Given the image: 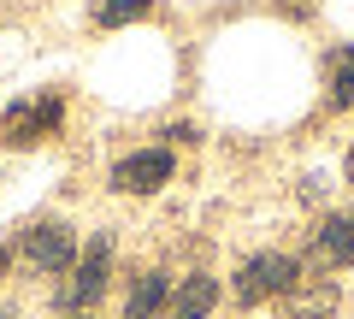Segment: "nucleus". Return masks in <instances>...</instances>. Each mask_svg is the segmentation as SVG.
Returning a JSON list of instances; mask_svg holds the SVG:
<instances>
[{
  "label": "nucleus",
  "instance_id": "1",
  "mask_svg": "<svg viewBox=\"0 0 354 319\" xmlns=\"http://www.w3.org/2000/svg\"><path fill=\"white\" fill-rule=\"evenodd\" d=\"M106 272H113V237H95V243L83 248V260H77L71 284L59 290V307L65 313H88V307L106 295Z\"/></svg>",
  "mask_w": 354,
  "mask_h": 319
},
{
  "label": "nucleus",
  "instance_id": "2",
  "mask_svg": "<svg viewBox=\"0 0 354 319\" xmlns=\"http://www.w3.org/2000/svg\"><path fill=\"white\" fill-rule=\"evenodd\" d=\"M295 278H301V266H295L290 255H254V260H242V272H236V302L242 307L278 302Z\"/></svg>",
  "mask_w": 354,
  "mask_h": 319
},
{
  "label": "nucleus",
  "instance_id": "3",
  "mask_svg": "<svg viewBox=\"0 0 354 319\" xmlns=\"http://www.w3.org/2000/svg\"><path fill=\"white\" fill-rule=\"evenodd\" d=\"M59 118H65V101H59V95H30V101L6 107V118H0V136L12 142V148H30V142L53 136V130H59Z\"/></svg>",
  "mask_w": 354,
  "mask_h": 319
},
{
  "label": "nucleus",
  "instance_id": "4",
  "mask_svg": "<svg viewBox=\"0 0 354 319\" xmlns=\"http://www.w3.org/2000/svg\"><path fill=\"white\" fill-rule=\"evenodd\" d=\"M71 260H77V237H71V225H36L24 237V266L30 272H71Z\"/></svg>",
  "mask_w": 354,
  "mask_h": 319
},
{
  "label": "nucleus",
  "instance_id": "5",
  "mask_svg": "<svg viewBox=\"0 0 354 319\" xmlns=\"http://www.w3.org/2000/svg\"><path fill=\"white\" fill-rule=\"evenodd\" d=\"M165 178H171V154H165V148L124 154V160L113 166V190H124V195H153Z\"/></svg>",
  "mask_w": 354,
  "mask_h": 319
},
{
  "label": "nucleus",
  "instance_id": "6",
  "mask_svg": "<svg viewBox=\"0 0 354 319\" xmlns=\"http://www.w3.org/2000/svg\"><path fill=\"white\" fill-rule=\"evenodd\" d=\"M278 302H283V319H330L342 295H337V284H330V278H295Z\"/></svg>",
  "mask_w": 354,
  "mask_h": 319
},
{
  "label": "nucleus",
  "instance_id": "7",
  "mask_svg": "<svg viewBox=\"0 0 354 319\" xmlns=\"http://www.w3.org/2000/svg\"><path fill=\"white\" fill-rule=\"evenodd\" d=\"M313 266H354V213H330L313 230Z\"/></svg>",
  "mask_w": 354,
  "mask_h": 319
},
{
  "label": "nucleus",
  "instance_id": "8",
  "mask_svg": "<svg viewBox=\"0 0 354 319\" xmlns=\"http://www.w3.org/2000/svg\"><path fill=\"white\" fill-rule=\"evenodd\" d=\"M218 302V284L207 278V272H195V278H183L171 290V302H165V319H207Z\"/></svg>",
  "mask_w": 354,
  "mask_h": 319
},
{
  "label": "nucleus",
  "instance_id": "9",
  "mask_svg": "<svg viewBox=\"0 0 354 319\" xmlns=\"http://www.w3.org/2000/svg\"><path fill=\"white\" fill-rule=\"evenodd\" d=\"M165 302H171V278H165V272H148V278H142L136 290H130V302H124V319H153Z\"/></svg>",
  "mask_w": 354,
  "mask_h": 319
},
{
  "label": "nucleus",
  "instance_id": "10",
  "mask_svg": "<svg viewBox=\"0 0 354 319\" xmlns=\"http://www.w3.org/2000/svg\"><path fill=\"white\" fill-rule=\"evenodd\" d=\"M153 12V0H95V24L118 30V24H136V18Z\"/></svg>",
  "mask_w": 354,
  "mask_h": 319
},
{
  "label": "nucleus",
  "instance_id": "11",
  "mask_svg": "<svg viewBox=\"0 0 354 319\" xmlns=\"http://www.w3.org/2000/svg\"><path fill=\"white\" fill-rule=\"evenodd\" d=\"M330 107H354V48H342L330 65Z\"/></svg>",
  "mask_w": 354,
  "mask_h": 319
},
{
  "label": "nucleus",
  "instance_id": "12",
  "mask_svg": "<svg viewBox=\"0 0 354 319\" xmlns=\"http://www.w3.org/2000/svg\"><path fill=\"white\" fill-rule=\"evenodd\" d=\"M278 6H290V12H307V6H313V0H278Z\"/></svg>",
  "mask_w": 354,
  "mask_h": 319
},
{
  "label": "nucleus",
  "instance_id": "13",
  "mask_svg": "<svg viewBox=\"0 0 354 319\" xmlns=\"http://www.w3.org/2000/svg\"><path fill=\"white\" fill-rule=\"evenodd\" d=\"M6 266H12V255H6V248H0V278H6Z\"/></svg>",
  "mask_w": 354,
  "mask_h": 319
},
{
  "label": "nucleus",
  "instance_id": "14",
  "mask_svg": "<svg viewBox=\"0 0 354 319\" xmlns=\"http://www.w3.org/2000/svg\"><path fill=\"white\" fill-rule=\"evenodd\" d=\"M348 183H354V148H348Z\"/></svg>",
  "mask_w": 354,
  "mask_h": 319
},
{
  "label": "nucleus",
  "instance_id": "15",
  "mask_svg": "<svg viewBox=\"0 0 354 319\" xmlns=\"http://www.w3.org/2000/svg\"><path fill=\"white\" fill-rule=\"evenodd\" d=\"M71 319H101V313H71Z\"/></svg>",
  "mask_w": 354,
  "mask_h": 319
}]
</instances>
